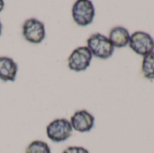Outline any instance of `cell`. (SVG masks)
Wrapping results in <instances>:
<instances>
[{
	"instance_id": "cell-8",
	"label": "cell",
	"mask_w": 154,
	"mask_h": 153,
	"mask_svg": "<svg viewBox=\"0 0 154 153\" xmlns=\"http://www.w3.org/2000/svg\"><path fill=\"white\" fill-rule=\"evenodd\" d=\"M18 71L16 62L8 57H0V79L2 81H14Z\"/></svg>"
},
{
	"instance_id": "cell-2",
	"label": "cell",
	"mask_w": 154,
	"mask_h": 153,
	"mask_svg": "<svg viewBox=\"0 0 154 153\" xmlns=\"http://www.w3.org/2000/svg\"><path fill=\"white\" fill-rule=\"evenodd\" d=\"M72 18L79 26H88L95 18V7L89 0L76 1L71 10Z\"/></svg>"
},
{
	"instance_id": "cell-6",
	"label": "cell",
	"mask_w": 154,
	"mask_h": 153,
	"mask_svg": "<svg viewBox=\"0 0 154 153\" xmlns=\"http://www.w3.org/2000/svg\"><path fill=\"white\" fill-rule=\"evenodd\" d=\"M93 55L87 46L76 48L68 59V67L70 70L80 72L86 70L91 63Z\"/></svg>"
},
{
	"instance_id": "cell-10",
	"label": "cell",
	"mask_w": 154,
	"mask_h": 153,
	"mask_svg": "<svg viewBox=\"0 0 154 153\" xmlns=\"http://www.w3.org/2000/svg\"><path fill=\"white\" fill-rule=\"evenodd\" d=\"M142 73L147 79H154V51L144 56L142 62Z\"/></svg>"
},
{
	"instance_id": "cell-9",
	"label": "cell",
	"mask_w": 154,
	"mask_h": 153,
	"mask_svg": "<svg viewBox=\"0 0 154 153\" xmlns=\"http://www.w3.org/2000/svg\"><path fill=\"white\" fill-rule=\"evenodd\" d=\"M131 34L124 26H116L111 29L108 39L115 48H125L129 45Z\"/></svg>"
},
{
	"instance_id": "cell-13",
	"label": "cell",
	"mask_w": 154,
	"mask_h": 153,
	"mask_svg": "<svg viewBox=\"0 0 154 153\" xmlns=\"http://www.w3.org/2000/svg\"><path fill=\"white\" fill-rule=\"evenodd\" d=\"M4 7H5V3H4V1L0 0V13L2 12V10L4 9Z\"/></svg>"
},
{
	"instance_id": "cell-12",
	"label": "cell",
	"mask_w": 154,
	"mask_h": 153,
	"mask_svg": "<svg viewBox=\"0 0 154 153\" xmlns=\"http://www.w3.org/2000/svg\"><path fill=\"white\" fill-rule=\"evenodd\" d=\"M62 153H89V151L81 146H69L66 148Z\"/></svg>"
},
{
	"instance_id": "cell-1",
	"label": "cell",
	"mask_w": 154,
	"mask_h": 153,
	"mask_svg": "<svg viewBox=\"0 0 154 153\" xmlns=\"http://www.w3.org/2000/svg\"><path fill=\"white\" fill-rule=\"evenodd\" d=\"M87 47L93 56L101 60L109 59L115 51V47L108 37L99 32L94 33L88 37L87 40Z\"/></svg>"
},
{
	"instance_id": "cell-3",
	"label": "cell",
	"mask_w": 154,
	"mask_h": 153,
	"mask_svg": "<svg viewBox=\"0 0 154 153\" xmlns=\"http://www.w3.org/2000/svg\"><path fill=\"white\" fill-rule=\"evenodd\" d=\"M72 126L69 120L65 118L55 119L46 127L47 137L53 142H62L72 135Z\"/></svg>"
},
{
	"instance_id": "cell-7",
	"label": "cell",
	"mask_w": 154,
	"mask_h": 153,
	"mask_svg": "<svg viewBox=\"0 0 154 153\" xmlns=\"http://www.w3.org/2000/svg\"><path fill=\"white\" fill-rule=\"evenodd\" d=\"M72 129L79 133L90 132L95 125V117L87 110H79L70 117Z\"/></svg>"
},
{
	"instance_id": "cell-5",
	"label": "cell",
	"mask_w": 154,
	"mask_h": 153,
	"mask_svg": "<svg viewBox=\"0 0 154 153\" xmlns=\"http://www.w3.org/2000/svg\"><path fill=\"white\" fill-rule=\"evenodd\" d=\"M22 34L23 38L31 43H41L45 39V25L42 21L36 18L27 19L23 24Z\"/></svg>"
},
{
	"instance_id": "cell-11",
	"label": "cell",
	"mask_w": 154,
	"mask_h": 153,
	"mask_svg": "<svg viewBox=\"0 0 154 153\" xmlns=\"http://www.w3.org/2000/svg\"><path fill=\"white\" fill-rule=\"evenodd\" d=\"M25 153H51V151L45 142L33 141L27 146Z\"/></svg>"
},
{
	"instance_id": "cell-14",
	"label": "cell",
	"mask_w": 154,
	"mask_h": 153,
	"mask_svg": "<svg viewBox=\"0 0 154 153\" xmlns=\"http://www.w3.org/2000/svg\"><path fill=\"white\" fill-rule=\"evenodd\" d=\"M2 23H1V21H0V36H1V33H2Z\"/></svg>"
},
{
	"instance_id": "cell-4",
	"label": "cell",
	"mask_w": 154,
	"mask_h": 153,
	"mask_svg": "<svg viewBox=\"0 0 154 153\" xmlns=\"http://www.w3.org/2000/svg\"><path fill=\"white\" fill-rule=\"evenodd\" d=\"M129 46L136 54L144 57L154 51V39L146 32L137 31L131 34Z\"/></svg>"
}]
</instances>
